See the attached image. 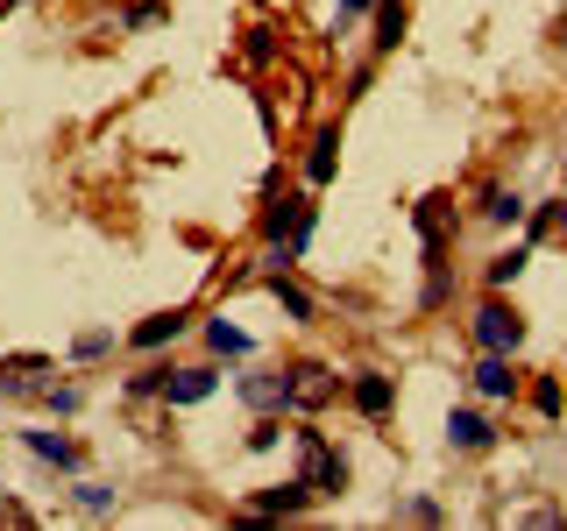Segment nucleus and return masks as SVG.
Segmentation results:
<instances>
[{
	"label": "nucleus",
	"mask_w": 567,
	"mask_h": 531,
	"mask_svg": "<svg viewBox=\"0 0 567 531\" xmlns=\"http://www.w3.org/2000/svg\"><path fill=\"white\" fill-rule=\"evenodd\" d=\"M298 475L312 482V496H341L348 489V454H333L312 425H298Z\"/></svg>",
	"instance_id": "nucleus-1"
},
{
	"label": "nucleus",
	"mask_w": 567,
	"mask_h": 531,
	"mask_svg": "<svg viewBox=\"0 0 567 531\" xmlns=\"http://www.w3.org/2000/svg\"><path fill=\"white\" fill-rule=\"evenodd\" d=\"M468 341L483 354H518L525 347V319L511 312L504 298H489V305H475V319H468Z\"/></svg>",
	"instance_id": "nucleus-2"
},
{
	"label": "nucleus",
	"mask_w": 567,
	"mask_h": 531,
	"mask_svg": "<svg viewBox=\"0 0 567 531\" xmlns=\"http://www.w3.org/2000/svg\"><path fill=\"white\" fill-rule=\"evenodd\" d=\"M348 397H354V412H362L369 425H383L390 412H398V383H390L383 368H362V376H348Z\"/></svg>",
	"instance_id": "nucleus-3"
},
{
	"label": "nucleus",
	"mask_w": 567,
	"mask_h": 531,
	"mask_svg": "<svg viewBox=\"0 0 567 531\" xmlns=\"http://www.w3.org/2000/svg\"><path fill=\"white\" fill-rule=\"evenodd\" d=\"M284 389H291V412H319V404H333V383L319 362H298V368H284Z\"/></svg>",
	"instance_id": "nucleus-4"
},
{
	"label": "nucleus",
	"mask_w": 567,
	"mask_h": 531,
	"mask_svg": "<svg viewBox=\"0 0 567 531\" xmlns=\"http://www.w3.org/2000/svg\"><path fill=\"white\" fill-rule=\"evenodd\" d=\"M447 447L454 454H489L496 447V425L483 412H468V404H454V412H447Z\"/></svg>",
	"instance_id": "nucleus-5"
},
{
	"label": "nucleus",
	"mask_w": 567,
	"mask_h": 531,
	"mask_svg": "<svg viewBox=\"0 0 567 531\" xmlns=\"http://www.w3.org/2000/svg\"><path fill=\"white\" fill-rule=\"evenodd\" d=\"M298 510H312V482L298 475V482H277L262 496H248V518H298Z\"/></svg>",
	"instance_id": "nucleus-6"
},
{
	"label": "nucleus",
	"mask_w": 567,
	"mask_h": 531,
	"mask_svg": "<svg viewBox=\"0 0 567 531\" xmlns=\"http://www.w3.org/2000/svg\"><path fill=\"white\" fill-rule=\"evenodd\" d=\"M22 447H29L35 460H50L58 475H79V439L50 433V425H22Z\"/></svg>",
	"instance_id": "nucleus-7"
},
{
	"label": "nucleus",
	"mask_w": 567,
	"mask_h": 531,
	"mask_svg": "<svg viewBox=\"0 0 567 531\" xmlns=\"http://www.w3.org/2000/svg\"><path fill=\"white\" fill-rule=\"evenodd\" d=\"M185 326H192V305L150 312V319H142V326L128 333V347H142V354H156V347H171V341H177V333H185Z\"/></svg>",
	"instance_id": "nucleus-8"
},
{
	"label": "nucleus",
	"mask_w": 567,
	"mask_h": 531,
	"mask_svg": "<svg viewBox=\"0 0 567 531\" xmlns=\"http://www.w3.org/2000/svg\"><path fill=\"white\" fill-rule=\"evenodd\" d=\"M213 389H220V368L199 362V368H171L164 376V404H206Z\"/></svg>",
	"instance_id": "nucleus-9"
},
{
	"label": "nucleus",
	"mask_w": 567,
	"mask_h": 531,
	"mask_svg": "<svg viewBox=\"0 0 567 531\" xmlns=\"http://www.w3.org/2000/svg\"><path fill=\"white\" fill-rule=\"evenodd\" d=\"M377 35H369V50H377V58H390V50L404 43V29H412V8H404V0H377Z\"/></svg>",
	"instance_id": "nucleus-10"
},
{
	"label": "nucleus",
	"mask_w": 567,
	"mask_h": 531,
	"mask_svg": "<svg viewBox=\"0 0 567 531\" xmlns=\"http://www.w3.org/2000/svg\"><path fill=\"white\" fill-rule=\"evenodd\" d=\"M333 170H341V128H319L312 149H306V185H333Z\"/></svg>",
	"instance_id": "nucleus-11"
},
{
	"label": "nucleus",
	"mask_w": 567,
	"mask_h": 531,
	"mask_svg": "<svg viewBox=\"0 0 567 531\" xmlns=\"http://www.w3.org/2000/svg\"><path fill=\"white\" fill-rule=\"evenodd\" d=\"M475 389H483L489 404L518 397V376H511V354H483V362H475Z\"/></svg>",
	"instance_id": "nucleus-12"
},
{
	"label": "nucleus",
	"mask_w": 567,
	"mask_h": 531,
	"mask_svg": "<svg viewBox=\"0 0 567 531\" xmlns=\"http://www.w3.org/2000/svg\"><path fill=\"white\" fill-rule=\"evenodd\" d=\"M50 368V354H8L0 362V397H22V389H35L29 376H43Z\"/></svg>",
	"instance_id": "nucleus-13"
},
{
	"label": "nucleus",
	"mask_w": 567,
	"mask_h": 531,
	"mask_svg": "<svg viewBox=\"0 0 567 531\" xmlns=\"http://www.w3.org/2000/svg\"><path fill=\"white\" fill-rule=\"evenodd\" d=\"M483 220H489V227H518V220H525V199H518L511 185H483Z\"/></svg>",
	"instance_id": "nucleus-14"
},
{
	"label": "nucleus",
	"mask_w": 567,
	"mask_h": 531,
	"mask_svg": "<svg viewBox=\"0 0 567 531\" xmlns=\"http://www.w3.org/2000/svg\"><path fill=\"white\" fill-rule=\"evenodd\" d=\"M525 262H532V241H518V248H504V256H489V270H483V283H489V291H511V283L525 277Z\"/></svg>",
	"instance_id": "nucleus-15"
},
{
	"label": "nucleus",
	"mask_w": 567,
	"mask_h": 531,
	"mask_svg": "<svg viewBox=\"0 0 567 531\" xmlns=\"http://www.w3.org/2000/svg\"><path fill=\"white\" fill-rule=\"evenodd\" d=\"M241 404H256V412H291V389H284V376H248Z\"/></svg>",
	"instance_id": "nucleus-16"
},
{
	"label": "nucleus",
	"mask_w": 567,
	"mask_h": 531,
	"mask_svg": "<svg viewBox=\"0 0 567 531\" xmlns=\"http://www.w3.org/2000/svg\"><path fill=\"white\" fill-rule=\"evenodd\" d=\"M270 291H277V305H284V319H291V326H312V291H298L291 270H277Z\"/></svg>",
	"instance_id": "nucleus-17"
},
{
	"label": "nucleus",
	"mask_w": 567,
	"mask_h": 531,
	"mask_svg": "<svg viewBox=\"0 0 567 531\" xmlns=\"http://www.w3.org/2000/svg\"><path fill=\"white\" fill-rule=\"evenodd\" d=\"M206 347H213V354H227V362H241V354L256 347V341H248L241 326H227V319H213V326H206Z\"/></svg>",
	"instance_id": "nucleus-18"
},
{
	"label": "nucleus",
	"mask_w": 567,
	"mask_h": 531,
	"mask_svg": "<svg viewBox=\"0 0 567 531\" xmlns=\"http://www.w3.org/2000/svg\"><path fill=\"white\" fill-rule=\"evenodd\" d=\"M277 50H284V43H277V29H270V22H256V29H248V43H241V58H248V64H277Z\"/></svg>",
	"instance_id": "nucleus-19"
},
{
	"label": "nucleus",
	"mask_w": 567,
	"mask_h": 531,
	"mask_svg": "<svg viewBox=\"0 0 567 531\" xmlns=\"http://www.w3.org/2000/svg\"><path fill=\"white\" fill-rule=\"evenodd\" d=\"M106 354H114V333H106V326H93V333L71 341V362H106Z\"/></svg>",
	"instance_id": "nucleus-20"
},
{
	"label": "nucleus",
	"mask_w": 567,
	"mask_h": 531,
	"mask_svg": "<svg viewBox=\"0 0 567 531\" xmlns=\"http://www.w3.org/2000/svg\"><path fill=\"white\" fill-rule=\"evenodd\" d=\"M43 404H50L58 418H71V412L85 404V389H79V383H43Z\"/></svg>",
	"instance_id": "nucleus-21"
},
{
	"label": "nucleus",
	"mask_w": 567,
	"mask_h": 531,
	"mask_svg": "<svg viewBox=\"0 0 567 531\" xmlns=\"http://www.w3.org/2000/svg\"><path fill=\"white\" fill-rule=\"evenodd\" d=\"M71 496H79V510H85V518H106V510H114V489H106V482H79Z\"/></svg>",
	"instance_id": "nucleus-22"
},
{
	"label": "nucleus",
	"mask_w": 567,
	"mask_h": 531,
	"mask_svg": "<svg viewBox=\"0 0 567 531\" xmlns=\"http://www.w3.org/2000/svg\"><path fill=\"white\" fill-rule=\"evenodd\" d=\"M532 412H539V418H560V383H554V376L532 383Z\"/></svg>",
	"instance_id": "nucleus-23"
},
{
	"label": "nucleus",
	"mask_w": 567,
	"mask_h": 531,
	"mask_svg": "<svg viewBox=\"0 0 567 531\" xmlns=\"http://www.w3.org/2000/svg\"><path fill=\"white\" fill-rule=\"evenodd\" d=\"M277 439H284V425H277V412H262L256 425H248V447H256V454H270Z\"/></svg>",
	"instance_id": "nucleus-24"
},
{
	"label": "nucleus",
	"mask_w": 567,
	"mask_h": 531,
	"mask_svg": "<svg viewBox=\"0 0 567 531\" xmlns=\"http://www.w3.org/2000/svg\"><path fill=\"white\" fill-rule=\"evenodd\" d=\"M554 220H560V206H539V212H525V241H546V235H554Z\"/></svg>",
	"instance_id": "nucleus-25"
},
{
	"label": "nucleus",
	"mask_w": 567,
	"mask_h": 531,
	"mask_svg": "<svg viewBox=\"0 0 567 531\" xmlns=\"http://www.w3.org/2000/svg\"><path fill=\"white\" fill-rule=\"evenodd\" d=\"M164 376L171 368H142V376H128V397H164Z\"/></svg>",
	"instance_id": "nucleus-26"
},
{
	"label": "nucleus",
	"mask_w": 567,
	"mask_h": 531,
	"mask_svg": "<svg viewBox=\"0 0 567 531\" xmlns=\"http://www.w3.org/2000/svg\"><path fill=\"white\" fill-rule=\"evenodd\" d=\"M369 8H377V0H333V29H354Z\"/></svg>",
	"instance_id": "nucleus-27"
},
{
	"label": "nucleus",
	"mask_w": 567,
	"mask_h": 531,
	"mask_svg": "<svg viewBox=\"0 0 567 531\" xmlns=\"http://www.w3.org/2000/svg\"><path fill=\"white\" fill-rule=\"evenodd\" d=\"M164 22V0H142V8H128V29H156Z\"/></svg>",
	"instance_id": "nucleus-28"
},
{
	"label": "nucleus",
	"mask_w": 567,
	"mask_h": 531,
	"mask_svg": "<svg viewBox=\"0 0 567 531\" xmlns=\"http://www.w3.org/2000/svg\"><path fill=\"white\" fill-rule=\"evenodd\" d=\"M560 43H567V29H560Z\"/></svg>",
	"instance_id": "nucleus-29"
}]
</instances>
